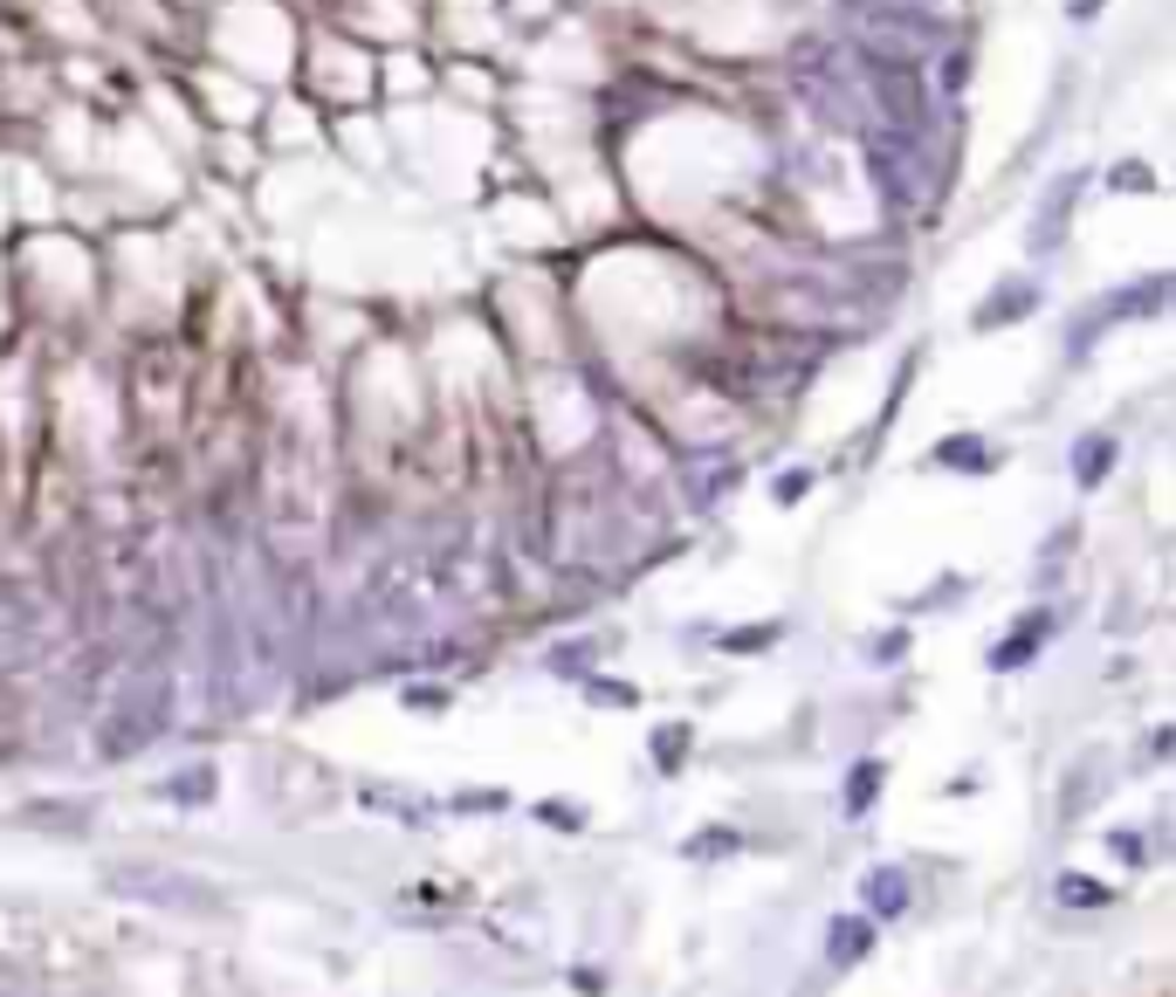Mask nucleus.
Instances as JSON below:
<instances>
[{
	"label": "nucleus",
	"mask_w": 1176,
	"mask_h": 997,
	"mask_svg": "<svg viewBox=\"0 0 1176 997\" xmlns=\"http://www.w3.org/2000/svg\"><path fill=\"white\" fill-rule=\"evenodd\" d=\"M1032 303H1039V283H1032V275H1018V283H998V296H991V303H984V310H977V330H998V324H1018V317H1026V310H1032Z\"/></svg>",
	"instance_id": "f257e3e1"
},
{
	"label": "nucleus",
	"mask_w": 1176,
	"mask_h": 997,
	"mask_svg": "<svg viewBox=\"0 0 1176 997\" xmlns=\"http://www.w3.org/2000/svg\"><path fill=\"white\" fill-rule=\"evenodd\" d=\"M860 894L874 902V915H902L908 908V874H902V866H874Z\"/></svg>",
	"instance_id": "f03ea898"
},
{
	"label": "nucleus",
	"mask_w": 1176,
	"mask_h": 997,
	"mask_svg": "<svg viewBox=\"0 0 1176 997\" xmlns=\"http://www.w3.org/2000/svg\"><path fill=\"white\" fill-rule=\"evenodd\" d=\"M1045 633H1053V620H1045V612H1032V620H1026V633H1011V641H998V647H991V668H1018V660H1032Z\"/></svg>",
	"instance_id": "7ed1b4c3"
},
{
	"label": "nucleus",
	"mask_w": 1176,
	"mask_h": 997,
	"mask_svg": "<svg viewBox=\"0 0 1176 997\" xmlns=\"http://www.w3.org/2000/svg\"><path fill=\"white\" fill-rule=\"evenodd\" d=\"M867 942H874V922H833V929H826V956H833V963H860Z\"/></svg>",
	"instance_id": "20e7f679"
},
{
	"label": "nucleus",
	"mask_w": 1176,
	"mask_h": 997,
	"mask_svg": "<svg viewBox=\"0 0 1176 997\" xmlns=\"http://www.w3.org/2000/svg\"><path fill=\"white\" fill-rule=\"evenodd\" d=\"M1108 462H1115V433H1087L1081 441V489H1094L1108 475Z\"/></svg>",
	"instance_id": "39448f33"
},
{
	"label": "nucleus",
	"mask_w": 1176,
	"mask_h": 997,
	"mask_svg": "<svg viewBox=\"0 0 1176 997\" xmlns=\"http://www.w3.org/2000/svg\"><path fill=\"white\" fill-rule=\"evenodd\" d=\"M936 462H942V468H991V447L963 433V441H942V447H936Z\"/></svg>",
	"instance_id": "423d86ee"
},
{
	"label": "nucleus",
	"mask_w": 1176,
	"mask_h": 997,
	"mask_svg": "<svg viewBox=\"0 0 1176 997\" xmlns=\"http://www.w3.org/2000/svg\"><path fill=\"white\" fill-rule=\"evenodd\" d=\"M1066 894H1073V908H1101V902H1108V887H1094V881H1081V874L1060 881V902H1066Z\"/></svg>",
	"instance_id": "0eeeda50"
},
{
	"label": "nucleus",
	"mask_w": 1176,
	"mask_h": 997,
	"mask_svg": "<svg viewBox=\"0 0 1176 997\" xmlns=\"http://www.w3.org/2000/svg\"><path fill=\"white\" fill-rule=\"evenodd\" d=\"M874 784H881V763H860V771H853V798H847V812H867V805H874Z\"/></svg>",
	"instance_id": "6e6552de"
},
{
	"label": "nucleus",
	"mask_w": 1176,
	"mask_h": 997,
	"mask_svg": "<svg viewBox=\"0 0 1176 997\" xmlns=\"http://www.w3.org/2000/svg\"><path fill=\"white\" fill-rule=\"evenodd\" d=\"M207 784H214L207 771H193V778H172V798H193V805H200V798H207Z\"/></svg>",
	"instance_id": "1a4fd4ad"
},
{
	"label": "nucleus",
	"mask_w": 1176,
	"mask_h": 997,
	"mask_svg": "<svg viewBox=\"0 0 1176 997\" xmlns=\"http://www.w3.org/2000/svg\"><path fill=\"white\" fill-rule=\"evenodd\" d=\"M675 750L688 757V729H660V763H668V771H675Z\"/></svg>",
	"instance_id": "9d476101"
},
{
	"label": "nucleus",
	"mask_w": 1176,
	"mask_h": 997,
	"mask_svg": "<svg viewBox=\"0 0 1176 997\" xmlns=\"http://www.w3.org/2000/svg\"><path fill=\"white\" fill-rule=\"evenodd\" d=\"M688 853H730V832H696V839H688Z\"/></svg>",
	"instance_id": "9b49d317"
},
{
	"label": "nucleus",
	"mask_w": 1176,
	"mask_h": 997,
	"mask_svg": "<svg viewBox=\"0 0 1176 997\" xmlns=\"http://www.w3.org/2000/svg\"><path fill=\"white\" fill-rule=\"evenodd\" d=\"M1094 8H1101V0H1073V14H1094Z\"/></svg>",
	"instance_id": "f8f14e48"
}]
</instances>
